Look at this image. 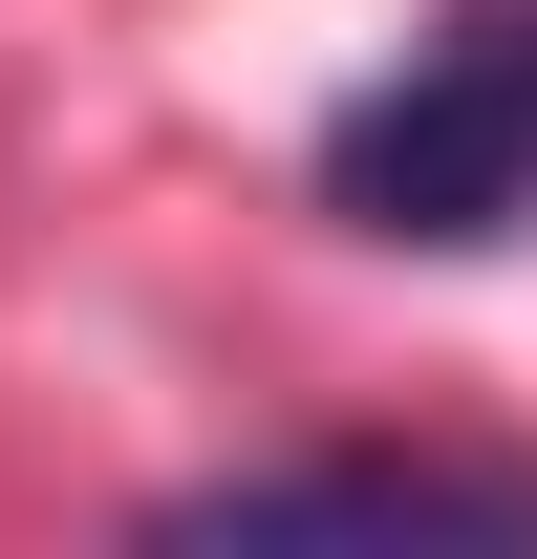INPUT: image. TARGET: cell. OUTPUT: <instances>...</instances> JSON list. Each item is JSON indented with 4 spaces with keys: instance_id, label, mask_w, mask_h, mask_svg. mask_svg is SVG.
Instances as JSON below:
<instances>
[{
    "instance_id": "obj_2",
    "label": "cell",
    "mask_w": 537,
    "mask_h": 559,
    "mask_svg": "<svg viewBox=\"0 0 537 559\" xmlns=\"http://www.w3.org/2000/svg\"><path fill=\"white\" fill-rule=\"evenodd\" d=\"M301 516H452V538H537V452H237L151 538H301Z\"/></svg>"
},
{
    "instance_id": "obj_1",
    "label": "cell",
    "mask_w": 537,
    "mask_h": 559,
    "mask_svg": "<svg viewBox=\"0 0 537 559\" xmlns=\"http://www.w3.org/2000/svg\"><path fill=\"white\" fill-rule=\"evenodd\" d=\"M323 215L344 237H408V259H494L537 215V0H452L430 44H387V66L323 108Z\"/></svg>"
}]
</instances>
